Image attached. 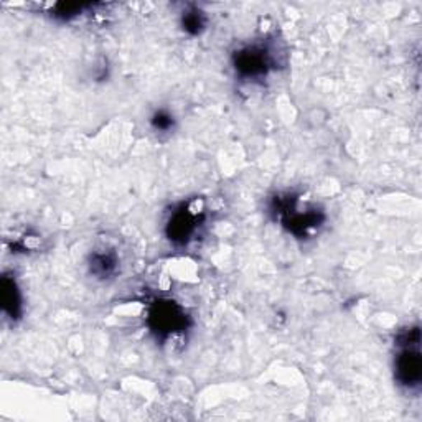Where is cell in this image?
Masks as SVG:
<instances>
[{
	"instance_id": "obj_1",
	"label": "cell",
	"mask_w": 422,
	"mask_h": 422,
	"mask_svg": "<svg viewBox=\"0 0 422 422\" xmlns=\"http://www.w3.org/2000/svg\"><path fill=\"white\" fill-rule=\"evenodd\" d=\"M419 328H411L397 340L400 353L396 356V378L402 386L414 388L421 381V351H419Z\"/></svg>"
},
{
	"instance_id": "obj_2",
	"label": "cell",
	"mask_w": 422,
	"mask_h": 422,
	"mask_svg": "<svg viewBox=\"0 0 422 422\" xmlns=\"http://www.w3.org/2000/svg\"><path fill=\"white\" fill-rule=\"evenodd\" d=\"M149 322L154 332L161 336L170 335L173 332H180L186 327V315L177 304L157 302L149 312Z\"/></svg>"
},
{
	"instance_id": "obj_6",
	"label": "cell",
	"mask_w": 422,
	"mask_h": 422,
	"mask_svg": "<svg viewBox=\"0 0 422 422\" xmlns=\"http://www.w3.org/2000/svg\"><path fill=\"white\" fill-rule=\"evenodd\" d=\"M116 267L117 257L114 252H95L91 257V264H89L91 273L101 279H106L114 274Z\"/></svg>"
},
{
	"instance_id": "obj_4",
	"label": "cell",
	"mask_w": 422,
	"mask_h": 422,
	"mask_svg": "<svg viewBox=\"0 0 422 422\" xmlns=\"http://www.w3.org/2000/svg\"><path fill=\"white\" fill-rule=\"evenodd\" d=\"M196 226H198L196 213L184 206V208L177 210L173 213L170 222H168L167 234L170 238V241L177 243V245H186L196 231Z\"/></svg>"
},
{
	"instance_id": "obj_9",
	"label": "cell",
	"mask_w": 422,
	"mask_h": 422,
	"mask_svg": "<svg viewBox=\"0 0 422 422\" xmlns=\"http://www.w3.org/2000/svg\"><path fill=\"white\" fill-rule=\"evenodd\" d=\"M83 8H84V6H79V4H60V6H56L55 15L62 17V18H69V17L78 15Z\"/></svg>"
},
{
	"instance_id": "obj_7",
	"label": "cell",
	"mask_w": 422,
	"mask_h": 422,
	"mask_svg": "<svg viewBox=\"0 0 422 422\" xmlns=\"http://www.w3.org/2000/svg\"><path fill=\"white\" fill-rule=\"evenodd\" d=\"M182 25H184V30L189 32L190 35L201 34L206 25L203 12L198 11V8H190V11H186L184 17H182Z\"/></svg>"
},
{
	"instance_id": "obj_5",
	"label": "cell",
	"mask_w": 422,
	"mask_h": 422,
	"mask_svg": "<svg viewBox=\"0 0 422 422\" xmlns=\"http://www.w3.org/2000/svg\"><path fill=\"white\" fill-rule=\"evenodd\" d=\"M2 304H4V311L11 315V318H17L20 315L22 299H20V292H18L15 285V280L8 278L2 279Z\"/></svg>"
},
{
	"instance_id": "obj_3",
	"label": "cell",
	"mask_w": 422,
	"mask_h": 422,
	"mask_svg": "<svg viewBox=\"0 0 422 422\" xmlns=\"http://www.w3.org/2000/svg\"><path fill=\"white\" fill-rule=\"evenodd\" d=\"M271 67V58L266 48L250 46L234 55V68L245 78H257L267 73Z\"/></svg>"
},
{
	"instance_id": "obj_8",
	"label": "cell",
	"mask_w": 422,
	"mask_h": 422,
	"mask_svg": "<svg viewBox=\"0 0 422 422\" xmlns=\"http://www.w3.org/2000/svg\"><path fill=\"white\" fill-rule=\"evenodd\" d=\"M152 125L156 130L167 132V130L173 128V117L168 114L167 111H157L156 114L152 116Z\"/></svg>"
}]
</instances>
